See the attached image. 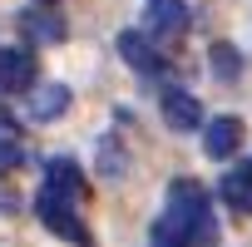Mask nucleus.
Wrapping results in <instances>:
<instances>
[{"instance_id":"1","label":"nucleus","mask_w":252,"mask_h":247,"mask_svg":"<svg viewBox=\"0 0 252 247\" xmlns=\"http://www.w3.org/2000/svg\"><path fill=\"white\" fill-rule=\"evenodd\" d=\"M163 213H173V217L188 227L193 247H213V242H218V222H213L208 193H203L193 178H173V183H168V208H163Z\"/></svg>"},{"instance_id":"2","label":"nucleus","mask_w":252,"mask_h":247,"mask_svg":"<svg viewBox=\"0 0 252 247\" xmlns=\"http://www.w3.org/2000/svg\"><path fill=\"white\" fill-rule=\"evenodd\" d=\"M35 217H40L55 237H64L69 247H94V232H89L84 217L74 213V198H64V193H55V188H40V198H35Z\"/></svg>"},{"instance_id":"3","label":"nucleus","mask_w":252,"mask_h":247,"mask_svg":"<svg viewBox=\"0 0 252 247\" xmlns=\"http://www.w3.org/2000/svg\"><path fill=\"white\" fill-rule=\"evenodd\" d=\"M119 55L129 60V69H139V74H163V55H158V45L144 35V30H124L119 35Z\"/></svg>"},{"instance_id":"4","label":"nucleus","mask_w":252,"mask_h":247,"mask_svg":"<svg viewBox=\"0 0 252 247\" xmlns=\"http://www.w3.org/2000/svg\"><path fill=\"white\" fill-rule=\"evenodd\" d=\"M35 89V55L30 50H0V94Z\"/></svg>"},{"instance_id":"5","label":"nucleus","mask_w":252,"mask_h":247,"mask_svg":"<svg viewBox=\"0 0 252 247\" xmlns=\"http://www.w3.org/2000/svg\"><path fill=\"white\" fill-rule=\"evenodd\" d=\"M203 149H208V158H232L242 149V119L237 114H222V119L203 124Z\"/></svg>"},{"instance_id":"6","label":"nucleus","mask_w":252,"mask_h":247,"mask_svg":"<svg viewBox=\"0 0 252 247\" xmlns=\"http://www.w3.org/2000/svg\"><path fill=\"white\" fill-rule=\"evenodd\" d=\"M144 20H149V35L173 40V35H183V30H188V5H183V0H149Z\"/></svg>"},{"instance_id":"7","label":"nucleus","mask_w":252,"mask_h":247,"mask_svg":"<svg viewBox=\"0 0 252 247\" xmlns=\"http://www.w3.org/2000/svg\"><path fill=\"white\" fill-rule=\"evenodd\" d=\"M163 124L178 129V134H188V129L203 124V104H198L188 89H163Z\"/></svg>"},{"instance_id":"8","label":"nucleus","mask_w":252,"mask_h":247,"mask_svg":"<svg viewBox=\"0 0 252 247\" xmlns=\"http://www.w3.org/2000/svg\"><path fill=\"white\" fill-rule=\"evenodd\" d=\"M25 109H30L35 124H50V119H60V114L69 109V89H64V84H35L30 99H25Z\"/></svg>"},{"instance_id":"9","label":"nucleus","mask_w":252,"mask_h":247,"mask_svg":"<svg viewBox=\"0 0 252 247\" xmlns=\"http://www.w3.org/2000/svg\"><path fill=\"white\" fill-rule=\"evenodd\" d=\"M45 188H55V193H64V198H84V173H79V163L74 158H50L45 163Z\"/></svg>"},{"instance_id":"10","label":"nucleus","mask_w":252,"mask_h":247,"mask_svg":"<svg viewBox=\"0 0 252 247\" xmlns=\"http://www.w3.org/2000/svg\"><path fill=\"white\" fill-rule=\"evenodd\" d=\"M20 30H25L35 45H60V40H64V20H60L55 10H25V15H20Z\"/></svg>"},{"instance_id":"11","label":"nucleus","mask_w":252,"mask_h":247,"mask_svg":"<svg viewBox=\"0 0 252 247\" xmlns=\"http://www.w3.org/2000/svg\"><path fill=\"white\" fill-rule=\"evenodd\" d=\"M218 193H222V203H227L232 213H252V163H247V168H232V173H222Z\"/></svg>"},{"instance_id":"12","label":"nucleus","mask_w":252,"mask_h":247,"mask_svg":"<svg viewBox=\"0 0 252 247\" xmlns=\"http://www.w3.org/2000/svg\"><path fill=\"white\" fill-rule=\"evenodd\" d=\"M208 60H213V74H218L222 84H232V79L242 74V55H237V50H232L227 40H218V45L208 50Z\"/></svg>"},{"instance_id":"13","label":"nucleus","mask_w":252,"mask_h":247,"mask_svg":"<svg viewBox=\"0 0 252 247\" xmlns=\"http://www.w3.org/2000/svg\"><path fill=\"white\" fill-rule=\"evenodd\" d=\"M20 163V144H15V134H0V173H10Z\"/></svg>"},{"instance_id":"14","label":"nucleus","mask_w":252,"mask_h":247,"mask_svg":"<svg viewBox=\"0 0 252 247\" xmlns=\"http://www.w3.org/2000/svg\"><path fill=\"white\" fill-rule=\"evenodd\" d=\"M104 173H114V178L124 173V154H119V149H109V144H104Z\"/></svg>"},{"instance_id":"15","label":"nucleus","mask_w":252,"mask_h":247,"mask_svg":"<svg viewBox=\"0 0 252 247\" xmlns=\"http://www.w3.org/2000/svg\"><path fill=\"white\" fill-rule=\"evenodd\" d=\"M15 208V193H5V188H0V213H10Z\"/></svg>"}]
</instances>
